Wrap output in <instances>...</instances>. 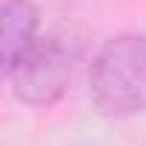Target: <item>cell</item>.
Wrapping results in <instances>:
<instances>
[{
  "mask_svg": "<svg viewBox=\"0 0 146 146\" xmlns=\"http://www.w3.org/2000/svg\"><path fill=\"white\" fill-rule=\"evenodd\" d=\"M40 12L32 0H6L0 6V63L3 75L37 40Z\"/></svg>",
  "mask_w": 146,
  "mask_h": 146,
  "instance_id": "3",
  "label": "cell"
},
{
  "mask_svg": "<svg viewBox=\"0 0 146 146\" xmlns=\"http://www.w3.org/2000/svg\"><path fill=\"white\" fill-rule=\"evenodd\" d=\"M78 52L63 37H37L23 57L6 72L12 95L26 106H52L63 98V92L75 75Z\"/></svg>",
  "mask_w": 146,
  "mask_h": 146,
  "instance_id": "2",
  "label": "cell"
},
{
  "mask_svg": "<svg viewBox=\"0 0 146 146\" xmlns=\"http://www.w3.org/2000/svg\"><path fill=\"white\" fill-rule=\"evenodd\" d=\"M89 98L98 115L109 120L146 112V35L126 32L103 43L92 60Z\"/></svg>",
  "mask_w": 146,
  "mask_h": 146,
  "instance_id": "1",
  "label": "cell"
}]
</instances>
